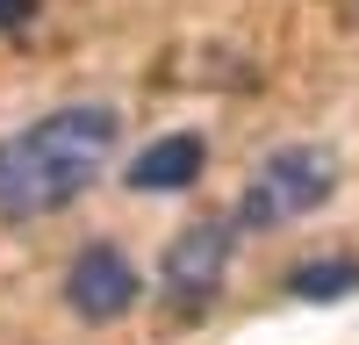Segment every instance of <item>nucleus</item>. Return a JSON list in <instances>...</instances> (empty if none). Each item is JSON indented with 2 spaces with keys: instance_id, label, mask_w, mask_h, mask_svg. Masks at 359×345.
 Instances as JSON below:
<instances>
[{
  "instance_id": "nucleus-6",
  "label": "nucleus",
  "mask_w": 359,
  "mask_h": 345,
  "mask_svg": "<svg viewBox=\"0 0 359 345\" xmlns=\"http://www.w3.org/2000/svg\"><path fill=\"white\" fill-rule=\"evenodd\" d=\"M352 288H359L352 259H316V266H294L287 273V295H302V302H331V295H352Z\"/></svg>"
},
{
  "instance_id": "nucleus-4",
  "label": "nucleus",
  "mask_w": 359,
  "mask_h": 345,
  "mask_svg": "<svg viewBox=\"0 0 359 345\" xmlns=\"http://www.w3.org/2000/svg\"><path fill=\"white\" fill-rule=\"evenodd\" d=\"M137 266L115 245H86L72 266H65V309L79 316V324H115V316L137 309Z\"/></svg>"
},
{
  "instance_id": "nucleus-1",
  "label": "nucleus",
  "mask_w": 359,
  "mask_h": 345,
  "mask_svg": "<svg viewBox=\"0 0 359 345\" xmlns=\"http://www.w3.org/2000/svg\"><path fill=\"white\" fill-rule=\"evenodd\" d=\"M123 115L108 101H79V108H50L29 130L0 137V223H43L57 209H72L108 172Z\"/></svg>"
},
{
  "instance_id": "nucleus-5",
  "label": "nucleus",
  "mask_w": 359,
  "mask_h": 345,
  "mask_svg": "<svg viewBox=\"0 0 359 345\" xmlns=\"http://www.w3.org/2000/svg\"><path fill=\"white\" fill-rule=\"evenodd\" d=\"M201 165H208V144L194 130H172V137L144 144V151L130 158V187L137 194H180V187L201 180Z\"/></svg>"
},
{
  "instance_id": "nucleus-7",
  "label": "nucleus",
  "mask_w": 359,
  "mask_h": 345,
  "mask_svg": "<svg viewBox=\"0 0 359 345\" xmlns=\"http://www.w3.org/2000/svg\"><path fill=\"white\" fill-rule=\"evenodd\" d=\"M29 15H36V0H0V29H22Z\"/></svg>"
},
{
  "instance_id": "nucleus-3",
  "label": "nucleus",
  "mask_w": 359,
  "mask_h": 345,
  "mask_svg": "<svg viewBox=\"0 0 359 345\" xmlns=\"http://www.w3.org/2000/svg\"><path fill=\"white\" fill-rule=\"evenodd\" d=\"M223 273H230V223L180 230V238L165 245V259H158V280H165L172 309H208V295L223 288Z\"/></svg>"
},
{
  "instance_id": "nucleus-2",
  "label": "nucleus",
  "mask_w": 359,
  "mask_h": 345,
  "mask_svg": "<svg viewBox=\"0 0 359 345\" xmlns=\"http://www.w3.org/2000/svg\"><path fill=\"white\" fill-rule=\"evenodd\" d=\"M338 194V151L331 144H280V151H266L245 201H237V223L245 230H273V223H294L323 209V201Z\"/></svg>"
}]
</instances>
